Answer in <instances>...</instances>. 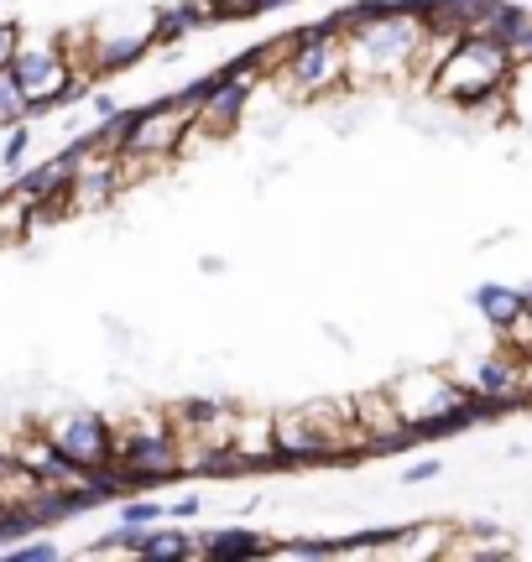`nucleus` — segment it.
<instances>
[{
  "label": "nucleus",
  "instance_id": "obj_1",
  "mask_svg": "<svg viewBox=\"0 0 532 562\" xmlns=\"http://www.w3.org/2000/svg\"><path fill=\"white\" fill-rule=\"evenodd\" d=\"M391 406L402 412V422L412 427V438H444V432H465L475 422H491L496 406L470 396L465 385L454 381L450 370H402L387 385Z\"/></svg>",
  "mask_w": 532,
  "mask_h": 562
},
{
  "label": "nucleus",
  "instance_id": "obj_2",
  "mask_svg": "<svg viewBox=\"0 0 532 562\" xmlns=\"http://www.w3.org/2000/svg\"><path fill=\"white\" fill-rule=\"evenodd\" d=\"M423 0H391L381 16H370L361 32L345 37V83H366V79H397L412 74V63L423 53Z\"/></svg>",
  "mask_w": 532,
  "mask_h": 562
},
{
  "label": "nucleus",
  "instance_id": "obj_3",
  "mask_svg": "<svg viewBox=\"0 0 532 562\" xmlns=\"http://www.w3.org/2000/svg\"><path fill=\"white\" fill-rule=\"evenodd\" d=\"M512 74H517V63L501 42L480 37V32H465V37H454V47L444 58L433 63L429 89H433V100H444V104L486 110L491 100H501L512 89Z\"/></svg>",
  "mask_w": 532,
  "mask_h": 562
},
{
  "label": "nucleus",
  "instance_id": "obj_4",
  "mask_svg": "<svg viewBox=\"0 0 532 562\" xmlns=\"http://www.w3.org/2000/svg\"><path fill=\"white\" fill-rule=\"evenodd\" d=\"M115 469L125 474V484H157L184 474V459H178V432H173V417L146 406L115 432Z\"/></svg>",
  "mask_w": 532,
  "mask_h": 562
},
{
  "label": "nucleus",
  "instance_id": "obj_5",
  "mask_svg": "<svg viewBox=\"0 0 532 562\" xmlns=\"http://www.w3.org/2000/svg\"><path fill=\"white\" fill-rule=\"evenodd\" d=\"M345 74H350L345 42L329 32V21L292 32V47H287V58L277 63V83H282L287 94H298V100H319L329 89H340Z\"/></svg>",
  "mask_w": 532,
  "mask_h": 562
},
{
  "label": "nucleus",
  "instance_id": "obj_6",
  "mask_svg": "<svg viewBox=\"0 0 532 562\" xmlns=\"http://www.w3.org/2000/svg\"><path fill=\"white\" fill-rule=\"evenodd\" d=\"M184 136H188V115H184V110H173L167 100H157L152 110H142V115H131L121 146H115L121 182L136 178V172H142V167H152V161L178 157V151H184Z\"/></svg>",
  "mask_w": 532,
  "mask_h": 562
},
{
  "label": "nucleus",
  "instance_id": "obj_7",
  "mask_svg": "<svg viewBox=\"0 0 532 562\" xmlns=\"http://www.w3.org/2000/svg\"><path fill=\"white\" fill-rule=\"evenodd\" d=\"M37 432L53 442L68 463H79V469H104V463H115V427H110V417H100V412L68 406V412H58L53 422H42Z\"/></svg>",
  "mask_w": 532,
  "mask_h": 562
},
{
  "label": "nucleus",
  "instance_id": "obj_8",
  "mask_svg": "<svg viewBox=\"0 0 532 562\" xmlns=\"http://www.w3.org/2000/svg\"><path fill=\"white\" fill-rule=\"evenodd\" d=\"M5 68L16 74L21 94L32 104V115H37V110H53V104H63V100H74V63L63 53V42H42V47H26V42H21L16 58L5 63Z\"/></svg>",
  "mask_w": 532,
  "mask_h": 562
},
{
  "label": "nucleus",
  "instance_id": "obj_9",
  "mask_svg": "<svg viewBox=\"0 0 532 562\" xmlns=\"http://www.w3.org/2000/svg\"><path fill=\"white\" fill-rule=\"evenodd\" d=\"M454 381L465 385L470 396L496 406V417L501 412H517V406L532 402V381H528V360L522 355H486V360H475L465 375H454Z\"/></svg>",
  "mask_w": 532,
  "mask_h": 562
},
{
  "label": "nucleus",
  "instance_id": "obj_10",
  "mask_svg": "<svg viewBox=\"0 0 532 562\" xmlns=\"http://www.w3.org/2000/svg\"><path fill=\"white\" fill-rule=\"evenodd\" d=\"M230 448L241 453V463H246V474H256V469H277V453H271V412H230Z\"/></svg>",
  "mask_w": 532,
  "mask_h": 562
},
{
  "label": "nucleus",
  "instance_id": "obj_11",
  "mask_svg": "<svg viewBox=\"0 0 532 562\" xmlns=\"http://www.w3.org/2000/svg\"><path fill=\"white\" fill-rule=\"evenodd\" d=\"M271 537L262 531H246V526H220V531H209L199 537V558L209 562H246V558H271Z\"/></svg>",
  "mask_w": 532,
  "mask_h": 562
},
{
  "label": "nucleus",
  "instance_id": "obj_12",
  "mask_svg": "<svg viewBox=\"0 0 532 562\" xmlns=\"http://www.w3.org/2000/svg\"><path fill=\"white\" fill-rule=\"evenodd\" d=\"M146 47H152V26H146V32H121V37H95V53H89V79H95V74L131 68L136 58H146Z\"/></svg>",
  "mask_w": 532,
  "mask_h": 562
},
{
  "label": "nucleus",
  "instance_id": "obj_13",
  "mask_svg": "<svg viewBox=\"0 0 532 562\" xmlns=\"http://www.w3.org/2000/svg\"><path fill=\"white\" fill-rule=\"evenodd\" d=\"M209 16H214V0H178V5H163V11L152 16V47L199 32V21H209Z\"/></svg>",
  "mask_w": 532,
  "mask_h": 562
},
{
  "label": "nucleus",
  "instance_id": "obj_14",
  "mask_svg": "<svg viewBox=\"0 0 532 562\" xmlns=\"http://www.w3.org/2000/svg\"><path fill=\"white\" fill-rule=\"evenodd\" d=\"M512 552H517V542L491 521L470 526V531H454L450 547H444V558H512Z\"/></svg>",
  "mask_w": 532,
  "mask_h": 562
},
{
  "label": "nucleus",
  "instance_id": "obj_15",
  "mask_svg": "<svg viewBox=\"0 0 532 562\" xmlns=\"http://www.w3.org/2000/svg\"><path fill=\"white\" fill-rule=\"evenodd\" d=\"M475 307H480V318L491 323L496 334H501L507 323H517L522 313H528L522 292H517V286H501V281H486V286H475Z\"/></svg>",
  "mask_w": 532,
  "mask_h": 562
},
{
  "label": "nucleus",
  "instance_id": "obj_16",
  "mask_svg": "<svg viewBox=\"0 0 532 562\" xmlns=\"http://www.w3.org/2000/svg\"><path fill=\"white\" fill-rule=\"evenodd\" d=\"M136 552H142V558H199V542L184 537V531H146L142 526Z\"/></svg>",
  "mask_w": 532,
  "mask_h": 562
},
{
  "label": "nucleus",
  "instance_id": "obj_17",
  "mask_svg": "<svg viewBox=\"0 0 532 562\" xmlns=\"http://www.w3.org/2000/svg\"><path fill=\"white\" fill-rule=\"evenodd\" d=\"M16 121H32V104H26V94H21V83L11 68H0V131Z\"/></svg>",
  "mask_w": 532,
  "mask_h": 562
},
{
  "label": "nucleus",
  "instance_id": "obj_18",
  "mask_svg": "<svg viewBox=\"0 0 532 562\" xmlns=\"http://www.w3.org/2000/svg\"><path fill=\"white\" fill-rule=\"evenodd\" d=\"M26 224H32V209L11 193H0V245L11 240H26Z\"/></svg>",
  "mask_w": 532,
  "mask_h": 562
},
{
  "label": "nucleus",
  "instance_id": "obj_19",
  "mask_svg": "<svg viewBox=\"0 0 532 562\" xmlns=\"http://www.w3.org/2000/svg\"><path fill=\"white\" fill-rule=\"evenodd\" d=\"M26 151H32V125H26V121L5 125V146H0V167H5V172H21V167H26Z\"/></svg>",
  "mask_w": 532,
  "mask_h": 562
},
{
  "label": "nucleus",
  "instance_id": "obj_20",
  "mask_svg": "<svg viewBox=\"0 0 532 562\" xmlns=\"http://www.w3.org/2000/svg\"><path fill=\"white\" fill-rule=\"evenodd\" d=\"M11 558H16V562H53V558H63V547H58V542H47V537H37V542L11 547Z\"/></svg>",
  "mask_w": 532,
  "mask_h": 562
},
{
  "label": "nucleus",
  "instance_id": "obj_21",
  "mask_svg": "<svg viewBox=\"0 0 532 562\" xmlns=\"http://www.w3.org/2000/svg\"><path fill=\"white\" fill-rule=\"evenodd\" d=\"M167 510L157 501H131V505H121V521H131V526H157Z\"/></svg>",
  "mask_w": 532,
  "mask_h": 562
},
{
  "label": "nucleus",
  "instance_id": "obj_22",
  "mask_svg": "<svg viewBox=\"0 0 532 562\" xmlns=\"http://www.w3.org/2000/svg\"><path fill=\"white\" fill-rule=\"evenodd\" d=\"M214 16L235 21V16H262V0H214Z\"/></svg>",
  "mask_w": 532,
  "mask_h": 562
},
{
  "label": "nucleus",
  "instance_id": "obj_23",
  "mask_svg": "<svg viewBox=\"0 0 532 562\" xmlns=\"http://www.w3.org/2000/svg\"><path fill=\"white\" fill-rule=\"evenodd\" d=\"M16 47H21V26H16V21H5V16H0V68H5L11 58H16Z\"/></svg>",
  "mask_w": 532,
  "mask_h": 562
},
{
  "label": "nucleus",
  "instance_id": "obj_24",
  "mask_svg": "<svg viewBox=\"0 0 532 562\" xmlns=\"http://www.w3.org/2000/svg\"><path fill=\"white\" fill-rule=\"evenodd\" d=\"M439 474H444V463H439V459H423V463H412L402 480H408V484H429V480H439Z\"/></svg>",
  "mask_w": 532,
  "mask_h": 562
},
{
  "label": "nucleus",
  "instance_id": "obj_25",
  "mask_svg": "<svg viewBox=\"0 0 532 562\" xmlns=\"http://www.w3.org/2000/svg\"><path fill=\"white\" fill-rule=\"evenodd\" d=\"M199 495H188V501H178V505H167V516H173V521H193V516H199Z\"/></svg>",
  "mask_w": 532,
  "mask_h": 562
},
{
  "label": "nucleus",
  "instance_id": "obj_26",
  "mask_svg": "<svg viewBox=\"0 0 532 562\" xmlns=\"http://www.w3.org/2000/svg\"><path fill=\"white\" fill-rule=\"evenodd\" d=\"M115 110H121V104L110 100V94H95V121H110Z\"/></svg>",
  "mask_w": 532,
  "mask_h": 562
},
{
  "label": "nucleus",
  "instance_id": "obj_27",
  "mask_svg": "<svg viewBox=\"0 0 532 562\" xmlns=\"http://www.w3.org/2000/svg\"><path fill=\"white\" fill-rule=\"evenodd\" d=\"M277 5H292V0H262V11H277Z\"/></svg>",
  "mask_w": 532,
  "mask_h": 562
}]
</instances>
